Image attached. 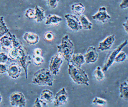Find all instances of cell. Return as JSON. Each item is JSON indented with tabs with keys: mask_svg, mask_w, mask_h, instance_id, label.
Returning <instances> with one entry per match:
<instances>
[{
	"mask_svg": "<svg viewBox=\"0 0 128 107\" xmlns=\"http://www.w3.org/2000/svg\"><path fill=\"white\" fill-rule=\"evenodd\" d=\"M82 28L86 30H90L92 28V23L84 14L78 16Z\"/></svg>",
	"mask_w": 128,
	"mask_h": 107,
	"instance_id": "7402d4cb",
	"label": "cell"
},
{
	"mask_svg": "<svg viewBox=\"0 0 128 107\" xmlns=\"http://www.w3.org/2000/svg\"><path fill=\"white\" fill-rule=\"evenodd\" d=\"M10 59L8 56L4 52H0V63L4 64Z\"/></svg>",
	"mask_w": 128,
	"mask_h": 107,
	"instance_id": "1f68e13d",
	"label": "cell"
},
{
	"mask_svg": "<svg viewBox=\"0 0 128 107\" xmlns=\"http://www.w3.org/2000/svg\"><path fill=\"white\" fill-rule=\"evenodd\" d=\"M44 60V58L42 56H33V62L34 65H36L37 66H40L41 64H42Z\"/></svg>",
	"mask_w": 128,
	"mask_h": 107,
	"instance_id": "f1b7e54d",
	"label": "cell"
},
{
	"mask_svg": "<svg viewBox=\"0 0 128 107\" xmlns=\"http://www.w3.org/2000/svg\"><path fill=\"white\" fill-rule=\"evenodd\" d=\"M122 26L124 28L125 31L128 34V20L122 24Z\"/></svg>",
	"mask_w": 128,
	"mask_h": 107,
	"instance_id": "d590c367",
	"label": "cell"
},
{
	"mask_svg": "<svg viewBox=\"0 0 128 107\" xmlns=\"http://www.w3.org/2000/svg\"><path fill=\"white\" fill-rule=\"evenodd\" d=\"M16 36L15 34H12L10 32L4 35L0 38V42L1 43L2 48L4 50H10L14 44V40Z\"/></svg>",
	"mask_w": 128,
	"mask_h": 107,
	"instance_id": "9c48e42d",
	"label": "cell"
},
{
	"mask_svg": "<svg viewBox=\"0 0 128 107\" xmlns=\"http://www.w3.org/2000/svg\"><path fill=\"white\" fill-rule=\"evenodd\" d=\"M115 40L116 36L112 34L108 36L98 44V50L102 52L110 50Z\"/></svg>",
	"mask_w": 128,
	"mask_h": 107,
	"instance_id": "5bb4252c",
	"label": "cell"
},
{
	"mask_svg": "<svg viewBox=\"0 0 128 107\" xmlns=\"http://www.w3.org/2000/svg\"><path fill=\"white\" fill-rule=\"evenodd\" d=\"M126 81H127V82H128V80H126Z\"/></svg>",
	"mask_w": 128,
	"mask_h": 107,
	"instance_id": "f35d334b",
	"label": "cell"
},
{
	"mask_svg": "<svg viewBox=\"0 0 128 107\" xmlns=\"http://www.w3.org/2000/svg\"><path fill=\"white\" fill-rule=\"evenodd\" d=\"M10 102L12 106L24 107L26 105V100L22 92H15L10 94Z\"/></svg>",
	"mask_w": 128,
	"mask_h": 107,
	"instance_id": "5b68a950",
	"label": "cell"
},
{
	"mask_svg": "<svg viewBox=\"0 0 128 107\" xmlns=\"http://www.w3.org/2000/svg\"><path fill=\"white\" fill-rule=\"evenodd\" d=\"M60 54L52 56L50 60L49 70L53 76H56L60 72V67L63 63V59Z\"/></svg>",
	"mask_w": 128,
	"mask_h": 107,
	"instance_id": "ba28073f",
	"label": "cell"
},
{
	"mask_svg": "<svg viewBox=\"0 0 128 107\" xmlns=\"http://www.w3.org/2000/svg\"><path fill=\"white\" fill-rule=\"evenodd\" d=\"M22 38L24 40L30 45H36L40 41L39 36L32 32H25Z\"/></svg>",
	"mask_w": 128,
	"mask_h": 107,
	"instance_id": "9a60e30c",
	"label": "cell"
},
{
	"mask_svg": "<svg viewBox=\"0 0 128 107\" xmlns=\"http://www.w3.org/2000/svg\"><path fill=\"white\" fill-rule=\"evenodd\" d=\"M55 38V35L54 33L51 31H48L46 32L44 36V40L48 42H51L54 41Z\"/></svg>",
	"mask_w": 128,
	"mask_h": 107,
	"instance_id": "4316f807",
	"label": "cell"
},
{
	"mask_svg": "<svg viewBox=\"0 0 128 107\" xmlns=\"http://www.w3.org/2000/svg\"><path fill=\"white\" fill-rule=\"evenodd\" d=\"M68 74L72 80L76 84L88 86L90 79L86 72L81 68L68 64Z\"/></svg>",
	"mask_w": 128,
	"mask_h": 107,
	"instance_id": "3957f363",
	"label": "cell"
},
{
	"mask_svg": "<svg viewBox=\"0 0 128 107\" xmlns=\"http://www.w3.org/2000/svg\"><path fill=\"white\" fill-rule=\"evenodd\" d=\"M10 58L16 61L22 68L25 74V78L28 77V68L31 64L32 58L28 54L24 44L16 38L12 48L8 50Z\"/></svg>",
	"mask_w": 128,
	"mask_h": 107,
	"instance_id": "6da1fadb",
	"label": "cell"
},
{
	"mask_svg": "<svg viewBox=\"0 0 128 107\" xmlns=\"http://www.w3.org/2000/svg\"></svg>",
	"mask_w": 128,
	"mask_h": 107,
	"instance_id": "ab89813d",
	"label": "cell"
},
{
	"mask_svg": "<svg viewBox=\"0 0 128 107\" xmlns=\"http://www.w3.org/2000/svg\"><path fill=\"white\" fill-rule=\"evenodd\" d=\"M68 96L65 88H62L57 92L54 96V106H59L67 103Z\"/></svg>",
	"mask_w": 128,
	"mask_h": 107,
	"instance_id": "30bf717a",
	"label": "cell"
},
{
	"mask_svg": "<svg viewBox=\"0 0 128 107\" xmlns=\"http://www.w3.org/2000/svg\"><path fill=\"white\" fill-rule=\"evenodd\" d=\"M40 98L48 104L54 102V93L49 90H44L41 92Z\"/></svg>",
	"mask_w": 128,
	"mask_h": 107,
	"instance_id": "ac0fdd59",
	"label": "cell"
},
{
	"mask_svg": "<svg viewBox=\"0 0 128 107\" xmlns=\"http://www.w3.org/2000/svg\"><path fill=\"white\" fill-rule=\"evenodd\" d=\"M92 102L93 104L100 106H106L108 104V102L106 100L97 96L94 98Z\"/></svg>",
	"mask_w": 128,
	"mask_h": 107,
	"instance_id": "d4e9b609",
	"label": "cell"
},
{
	"mask_svg": "<svg viewBox=\"0 0 128 107\" xmlns=\"http://www.w3.org/2000/svg\"><path fill=\"white\" fill-rule=\"evenodd\" d=\"M25 16L28 19L34 20L36 16V12L34 8H28L24 13Z\"/></svg>",
	"mask_w": 128,
	"mask_h": 107,
	"instance_id": "83f0119b",
	"label": "cell"
},
{
	"mask_svg": "<svg viewBox=\"0 0 128 107\" xmlns=\"http://www.w3.org/2000/svg\"><path fill=\"white\" fill-rule=\"evenodd\" d=\"M86 63L88 64H94L98 58V54L94 46H90L86 50L84 54Z\"/></svg>",
	"mask_w": 128,
	"mask_h": 107,
	"instance_id": "7c38bea8",
	"label": "cell"
},
{
	"mask_svg": "<svg viewBox=\"0 0 128 107\" xmlns=\"http://www.w3.org/2000/svg\"><path fill=\"white\" fill-rule=\"evenodd\" d=\"M120 96L122 98L128 100V82L127 81L124 82L120 84Z\"/></svg>",
	"mask_w": 128,
	"mask_h": 107,
	"instance_id": "44dd1931",
	"label": "cell"
},
{
	"mask_svg": "<svg viewBox=\"0 0 128 107\" xmlns=\"http://www.w3.org/2000/svg\"><path fill=\"white\" fill-rule=\"evenodd\" d=\"M126 58H127V56L126 52H124L121 50L118 53L116 56V57L114 59V62L117 63L122 62L126 60Z\"/></svg>",
	"mask_w": 128,
	"mask_h": 107,
	"instance_id": "484cf974",
	"label": "cell"
},
{
	"mask_svg": "<svg viewBox=\"0 0 128 107\" xmlns=\"http://www.w3.org/2000/svg\"><path fill=\"white\" fill-rule=\"evenodd\" d=\"M85 62L84 55L80 53L74 54L70 62V63L78 68H81Z\"/></svg>",
	"mask_w": 128,
	"mask_h": 107,
	"instance_id": "e0dca14e",
	"label": "cell"
},
{
	"mask_svg": "<svg viewBox=\"0 0 128 107\" xmlns=\"http://www.w3.org/2000/svg\"><path fill=\"white\" fill-rule=\"evenodd\" d=\"M36 16L34 20L36 22L40 23L44 21L46 18V12L45 10L39 6H36L34 7Z\"/></svg>",
	"mask_w": 128,
	"mask_h": 107,
	"instance_id": "d6986e66",
	"label": "cell"
},
{
	"mask_svg": "<svg viewBox=\"0 0 128 107\" xmlns=\"http://www.w3.org/2000/svg\"><path fill=\"white\" fill-rule=\"evenodd\" d=\"M48 104L42 100L40 98H37L34 100L33 106L34 107H45Z\"/></svg>",
	"mask_w": 128,
	"mask_h": 107,
	"instance_id": "f546056e",
	"label": "cell"
},
{
	"mask_svg": "<svg viewBox=\"0 0 128 107\" xmlns=\"http://www.w3.org/2000/svg\"><path fill=\"white\" fill-rule=\"evenodd\" d=\"M71 10L74 15L79 16L83 14L85 11V7L82 3L76 2L71 6Z\"/></svg>",
	"mask_w": 128,
	"mask_h": 107,
	"instance_id": "ffe728a7",
	"label": "cell"
},
{
	"mask_svg": "<svg viewBox=\"0 0 128 107\" xmlns=\"http://www.w3.org/2000/svg\"><path fill=\"white\" fill-rule=\"evenodd\" d=\"M2 46L1 43H0V51H1V50H2Z\"/></svg>",
	"mask_w": 128,
	"mask_h": 107,
	"instance_id": "74e56055",
	"label": "cell"
},
{
	"mask_svg": "<svg viewBox=\"0 0 128 107\" xmlns=\"http://www.w3.org/2000/svg\"><path fill=\"white\" fill-rule=\"evenodd\" d=\"M58 52L68 64L70 63L74 52V45L68 34L64 35L61 39L60 43L57 46Z\"/></svg>",
	"mask_w": 128,
	"mask_h": 107,
	"instance_id": "7a4b0ae2",
	"label": "cell"
},
{
	"mask_svg": "<svg viewBox=\"0 0 128 107\" xmlns=\"http://www.w3.org/2000/svg\"><path fill=\"white\" fill-rule=\"evenodd\" d=\"M128 43V42L127 40H124L111 52L102 68L104 72L107 71L108 69L112 65V64L114 62V59L118 53L120 52L122 50V48L127 45Z\"/></svg>",
	"mask_w": 128,
	"mask_h": 107,
	"instance_id": "8992f818",
	"label": "cell"
},
{
	"mask_svg": "<svg viewBox=\"0 0 128 107\" xmlns=\"http://www.w3.org/2000/svg\"><path fill=\"white\" fill-rule=\"evenodd\" d=\"M2 95L0 94V104L1 103V102H2Z\"/></svg>",
	"mask_w": 128,
	"mask_h": 107,
	"instance_id": "8d00e7d4",
	"label": "cell"
},
{
	"mask_svg": "<svg viewBox=\"0 0 128 107\" xmlns=\"http://www.w3.org/2000/svg\"><path fill=\"white\" fill-rule=\"evenodd\" d=\"M92 18L94 20L104 24L110 20L111 16L108 13L106 8L102 6L98 8L97 12L92 16Z\"/></svg>",
	"mask_w": 128,
	"mask_h": 107,
	"instance_id": "8fae6325",
	"label": "cell"
},
{
	"mask_svg": "<svg viewBox=\"0 0 128 107\" xmlns=\"http://www.w3.org/2000/svg\"><path fill=\"white\" fill-rule=\"evenodd\" d=\"M62 18L61 16L54 14H48L46 19L45 24L46 26H56L62 22Z\"/></svg>",
	"mask_w": 128,
	"mask_h": 107,
	"instance_id": "2e32d148",
	"label": "cell"
},
{
	"mask_svg": "<svg viewBox=\"0 0 128 107\" xmlns=\"http://www.w3.org/2000/svg\"><path fill=\"white\" fill-rule=\"evenodd\" d=\"M10 32L8 27L7 26L3 16H0V38L4 35Z\"/></svg>",
	"mask_w": 128,
	"mask_h": 107,
	"instance_id": "603a6c76",
	"label": "cell"
},
{
	"mask_svg": "<svg viewBox=\"0 0 128 107\" xmlns=\"http://www.w3.org/2000/svg\"><path fill=\"white\" fill-rule=\"evenodd\" d=\"M8 68L4 64L0 63V74H4L7 72Z\"/></svg>",
	"mask_w": 128,
	"mask_h": 107,
	"instance_id": "836d02e7",
	"label": "cell"
},
{
	"mask_svg": "<svg viewBox=\"0 0 128 107\" xmlns=\"http://www.w3.org/2000/svg\"><path fill=\"white\" fill-rule=\"evenodd\" d=\"M120 7L121 9L128 8V0H122L120 4Z\"/></svg>",
	"mask_w": 128,
	"mask_h": 107,
	"instance_id": "d6a6232c",
	"label": "cell"
},
{
	"mask_svg": "<svg viewBox=\"0 0 128 107\" xmlns=\"http://www.w3.org/2000/svg\"><path fill=\"white\" fill-rule=\"evenodd\" d=\"M42 50L40 48H36L34 50V56H42Z\"/></svg>",
	"mask_w": 128,
	"mask_h": 107,
	"instance_id": "e575fe53",
	"label": "cell"
},
{
	"mask_svg": "<svg viewBox=\"0 0 128 107\" xmlns=\"http://www.w3.org/2000/svg\"><path fill=\"white\" fill-rule=\"evenodd\" d=\"M60 0H47V4L51 8L54 9L57 8Z\"/></svg>",
	"mask_w": 128,
	"mask_h": 107,
	"instance_id": "4dcf8cb0",
	"label": "cell"
},
{
	"mask_svg": "<svg viewBox=\"0 0 128 107\" xmlns=\"http://www.w3.org/2000/svg\"><path fill=\"white\" fill-rule=\"evenodd\" d=\"M32 82L38 86H52L54 84L52 74L49 69L42 68L36 72Z\"/></svg>",
	"mask_w": 128,
	"mask_h": 107,
	"instance_id": "277c9868",
	"label": "cell"
},
{
	"mask_svg": "<svg viewBox=\"0 0 128 107\" xmlns=\"http://www.w3.org/2000/svg\"><path fill=\"white\" fill-rule=\"evenodd\" d=\"M68 26L72 31L78 32L82 29L79 18L76 15L68 14L64 15Z\"/></svg>",
	"mask_w": 128,
	"mask_h": 107,
	"instance_id": "52a82bcc",
	"label": "cell"
},
{
	"mask_svg": "<svg viewBox=\"0 0 128 107\" xmlns=\"http://www.w3.org/2000/svg\"><path fill=\"white\" fill-rule=\"evenodd\" d=\"M22 68L18 64L12 62L8 67L6 72L10 78L16 80L19 78L21 74Z\"/></svg>",
	"mask_w": 128,
	"mask_h": 107,
	"instance_id": "4fadbf2b",
	"label": "cell"
},
{
	"mask_svg": "<svg viewBox=\"0 0 128 107\" xmlns=\"http://www.w3.org/2000/svg\"><path fill=\"white\" fill-rule=\"evenodd\" d=\"M94 76L96 78L98 81L101 82L105 78V74L102 68L100 66H97L94 71Z\"/></svg>",
	"mask_w": 128,
	"mask_h": 107,
	"instance_id": "cb8c5ba5",
	"label": "cell"
}]
</instances>
